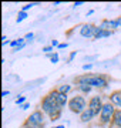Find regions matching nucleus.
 Returning a JSON list of instances; mask_svg holds the SVG:
<instances>
[{"label": "nucleus", "mask_w": 121, "mask_h": 128, "mask_svg": "<svg viewBox=\"0 0 121 128\" xmlns=\"http://www.w3.org/2000/svg\"><path fill=\"white\" fill-rule=\"evenodd\" d=\"M88 86L96 88H106L108 86V78L106 74H90Z\"/></svg>", "instance_id": "5"}, {"label": "nucleus", "mask_w": 121, "mask_h": 128, "mask_svg": "<svg viewBox=\"0 0 121 128\" xmlns=\"http://www.w3.org/2000/svg\"><path fill=\"white\" fill-rule=\"evenodd\" d=\"M102 101H101V96H94L90 98L88 101V108L94 112V115H98L102 110Z\"/></svg>", "instance_id": "6"}, {"label": "nucleus", "mask_w": 121, "mask_h": 128, "mask_svg": "<svg viewBox=\"0 0 121 128\" xmlns=\"http://www.w3.org/2000/svg\"><path fill=\"white\" fill-rule=\"evenodd\" d=\"M111 125H114L117 128H121V110H116V114L112 117Z\"/></svg>", "instance_id": "11"}, {"label": "nucleus", "mask_w": 121, "mask_h": 128, "mask_svg": "<svg viewBox=\"0 0 121 128\" xmlns=\"http://www.w3.org/2000/svg\"><path fill=\"white\" fill-rule=\"evenodd\" d=\"M33 3H28V4H26V6H23V9H22V12H26V10H28L30 7H33Z\"/></svg>", "instance_id": "17"}, {"label": "nucleus", "mask_w": 121, "mask_h": 128, "mask_svg": "<svg viewBox=\"0 0 121 128\" xmlns=\"http://www.w3.org/2000/svg\"><path fill=\"white\" fill-rule=\"evenodd\" d=\"M58 90V92H63V94H67V92L71 90V86H68V84H63V86H60V87L57 88Z\"/></svg>", "instance_id": "13"}, {"label": "nucleus", "mask_w": 121, "mask_h": 128, "mask_svg": "<svg viewBox=\"0 0 121 128\" xmlns=\"http://www.w3.org/2000/svg\"><path fill=\"white\" fill-rule=\"evenodd\" d=\"M98 32H100V27L96 26V24H84L80 30V34L83 37H94L96 38Z\"/></svg>", "instance_id": "7"}, {"label": "nucleus", "mask_w": 121, "mask_h": 128, "mask_svg": "<svg viewBox=\"0 0 121 128\" xmlns=\"http://www.w3.org/2000/svg\"><path fill=\"white\" fill-rule=\"evenodd\" d=\"M81 4H83V2H76L73 6H74V7H77V6H81Z\"/></svg>", "instance_id": "23"}, {"label": "nucleus", "mask_w": 121, "mask_h": 128, "mask_svg": "<svg viewBox=\"0 0 121 128\" xmlns=\"http://www.w3.org/2000/svg\"><path fill=\"white\" fill-rule=\"evenodd\" d=\"M20 128H32V127H28V125H27V124H26V122H23V125H22V127H20Z\"/></svg>", "instance_id": "26"}, {"label": "nucleus", "mask_w": 121, "mask_h": 128, "mask_svg": "<svg viewBox=\"0 0 121 128\" xmlns=\"http://www.w3.org/2000/svg\"><path fill=\"white\" fill-rule=\"evenodd\" d=\"M51 46H57V47H58V43H57V41L54 40V41H53V43H51Z\"/></svg>", "instance_id": "27"}, {"label": "nucleus", "mask_w": 121, "mask_h": 128, "mask_svg": "<svg viewBox=\"0 0 121 128\" xmlns=\"http://www.w3.org/2000/svg\"><path fill=\"white\" fill-rule=\"evenodd\" d=\"M110 101H111L112 105H117V107H121V91L117 90V91H112L110 94Z\"/></svg>", "instance_id": "8"}, {"label": "nucleus", "mask_w": 121, "mask_h": 128, "mask_svg": "<svg viewBox=\"0 0 121 128\" xmlns=\"http://www.w3.org/2000/svg\"><path fill=\"white\" fill-rule=\"evenodd\" d=\"M24 101H26V97H22V98H17L16 102H17V104H23Z\"/></svg>", "instance_id": "18"}, {"label": "nucleus", "mask_w": 121, "mask_h": 128, "mask_svg": "<svg viewBox=\"0 0 121 128\" xmlns=\"http://www.w3.org/2000/svg\"><path fill=\"white\" fill-rule=\"evenodd\" d=\"M57 96H58V90L57 88H53L47 96L43 97L42 105H40L42 107V111L50 117L51 121L58 120L61 115V108L57 104Z\"/></svg>", "instance_id": "1"}, {"label": "nucleus", "mask_w": 121, "mask_h": 128, "mask_svg": "<svg viewBox=\"0 0 121 128\" xmlns=\"http://www.w3.org/2000/svg\"><path fill=\"white\" fill-rule=\"evenodd\" d=\"M44 115L46 114H44L42 110H36L28 115L27 120H26L24 122L32 128H44V121H46V117H44Z\"/></svg>", "instance_id": "3"}, {"label": "nucleus", "mask_w": 121, "mask_h": 128, "mask_svg": "<svg viewBox=\"0 0 121 128\" xmlns=\"http://www.w3.org/2000/svg\"><path fill=\"white\" fill-rule=\"evenodd\" d=\"M116 114V105H112L110 101L104 102L102 105V110L100 112V124L101 125H107L112 121V117Z\"/></svg>", "instance_id": "4"}, {"label": "nucleus", "mask_w": 121, "mask_h": 128, "mask_svg": "<svg viewBox=\"0 0 121 128\" xmlns=\"http://www.w3.org/2000/svg\"><path fill=\"white\" fill-rule=\"evenodd\" d=\"M24 17H26V13H24V12H20V13H19V17H17V22H22Z\"/></svg>", "instance_id": "16"}, {"label": "nucleus", "mask_w": 121, "mask_h": 128, "mask_svg": "<svg viewBox=\"0 0 121 128\" xmlns=\"http://www.w3.org/2000/svg\"><path fill=\"white\" fill-rule=\"evenodd\" d=\"M67 94H63V92H58V96H57V104H58V107H60L61 110L64 108L66 104H68V100H67Z\"/></svg>", "instance_id": "10"}, {"label": "nucleus", "mask_w": 121, "mask_h": 128, "mask_svg": "<svg viewBox=\"0 0 121 128\" xmlns=\"http://www.w3.org/2000/svg\"><path fill=\"white\" fill-rule=\"evenodd\" d=\"M94 117H96V115H94V112L90 110V108H87L86 111H83V112L80 114V121H81V122H90Z\"/></svg>", "instance_id": "9"}, {"label": "nucleus", "mask_w": 121, "mask_h": 128, "mask_svg": "<svg viewBox=\"0 0 121 128\" xmlns=\"http://www.w3.org/2000/svg\"><path fill=\"white\" fill-rule=\"evenodd\" d=\"M57 60H58V56L54 54L53 57H51V63H57Z\"/></svg>", "instance_id": "19"}, {"label": "nucleus", "mask_w": 121, "mask_h": 128, "mask_svg": "<svg viewBox=\"0 0 121 128\" xmlns=\"http://www.w3.org/2000/svg\"><path fill=\"white\" fill-rule=\"evenodd\" d=\"M111 28H120L121 27V17H117L116 20H110Z\"/></svg>", "instance_id": "12"}, {"label": "nucleus", "mask_w": 121, "mask_h": 128, "mask_svg": "<svg viewBox=\"0 0 121 128\" xmlns=\"http://www.w3.org/2000/svg\"><path fill=\"white\" fill-rule=\"evenodd\" d=\"M68 108H70L71 112H74V114H81L83 111H86L88 107H87V101L84 98L81 94H77V96L71 97L70 100H68Z\"/></svg>", "instance_id": "2"}, {"label": "nucleus", "mask_w": 121, "mask_h": 128, "mask_svg": "<svg viewBox=\"0 0 121 128\" xmlns=\"http://www.w3.org/2000/svg\"><path fill=\"white\" fill-rule=\"evenodd\" d=\"M74 57H76V51H74V53H71V54H70V58H68V61H71V60L74 58Z\"/></svg>", "instance_id": "22"}, {"label": "nucleus", "mask_w": 121, "mask_h": 128, "mask_svg": "<svg viewBox=\"0 0 121 128\" xmlns=\"http://www.w3.org/2000/svg\"><path fill=\"white\" fill-rule=\"evenodd\" d=\"M108 36H111V32L110 30H100L98 32V34L96 36V38H101V37H108Z\"/></svg>", "instance_id": "14"}, {"label": "nucleus", "mask_w": 121, "mask_h": 128, "mask_svg": "<svg viewBox=\"0 0 121 128\" xmlns=\"http://www.w3.org/2000/svg\"><path fill=\"white\" fill-rule=\"evenodd\" d=\"M56 128H64V125H58V127H56Z\"/></svg>", "instance_id": "29"}, {"label": "nucleus", "mask_w": 121, "mask_h": 128, "mask_svg": "<svg viewBox=\"0 0 121 128\" xmlns=\"http://www.w3.org/2000/svg\"><path fill=\"white\" fill-rule=\"evenodd\" d=\"M93 87H90V86H78V90L83 92H90V90H91Z\"/></svg>", "instance_id": "15"}, {"label": "nucleus", "mask_w": 121, "mask_h": 128, "mask_svg": "<svg viewBox=\"0 0 121 128\" xmlns=\"http://www.w3.org/2000/svg\"><path fill=\"white\" fill-rule=\"evenodd\" d=\"M51 50H53V46H47L43 48V51H51Z\"/></svg>", "instance_id": "20"}, {"label": "nucleus", "mask_w": 121, "mask_h": 128, "mask_svg": "<svg viewBox=\"0 0 121 128\" xmlns=\"http://www.w3.org/2000/svg\"><path fill=\"white\" fill-rule=\"evenodd\" d=\"M26 38H27V40H32V38H33V34H32V33H30V34H27V36H26Z\"/></svg>", "instance_id": "24"}, {"label": "nucleus", "mask_w": 121, "mask_h": 128, "mask_svg": "<svg viewBox=\"0 0 121 128\" xmlns=\"http://www.w3.org/2000/svg\"><path fill=\"white\" fill-rule=\"evenodd\" d=\"M66 47H67V44H66V43H64V44H58V48H66Z\"/></svg>", "instance_id": "25"}, {"label": "nucleus", "mask_w": 121, "mask_h": 128, "mask_svg": "<svg viewBox=\"0 0 121 128\" xmlns=\"http://www.w3.org/2000/svg\"><path fill=\"white\" fill-rule=\"evenodd\" d=\"M2 94H3V97H6V96H9V91H3Z\"/></svg>", "instance_id": "28"}, {"label": "nucleus", "mask_w": 121, "mask_h": 128, "mask_svg": "<svg viewBox=\"0 0 121 128\" xmlns=\"http://www.w3.org/2000/svg\"><path fill=\"white\" fill-rule=\"evenodd\" d=\"M91 67H93V64H86V66H84L83 68H84V70H90Z\"/></svg>", "instance_id": "21"}]
</instances>
